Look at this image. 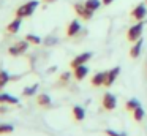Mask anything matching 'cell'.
I'll return each mask as SVG.
<instances>
[{
    "instance_id": "6",
    "label": "cell",
    "mask_w": 147,
    "mask_h": 136,
    "mask_svg": "<svg viewBox=\"0 0 147 136\" xmlns=\"http://www.w3.org/2000/svg\"><path fill=\"white\" fill-rule=\"evenodd\" d=\"M74 11H76L81 18H84V19H90V18H92V14H93V11L87 9L86 5H81V3H76V5H74Z\"/></svg>"
},
{
    "instance_id": "4",
    "label": "cell",
    "mask_w": 147,
    "mask_h": 136,
    "mask_svg": "<svg viewBox=\"0 0 147 136\" xmlns=\"http://www.w3.org/2000/svg\"><path fill=\"white\" fill-rule=\"evenodd\" d=\"M117 106V100L112 93H105L103 95V108L106 111H112L114 108Z\"/></svg>"
},
{
    "instance_id": "25",
    "label": "cell",
    "mask_w": 147,
    "mask_h": 136,
    "mask_svg": "<svg viewBox=\"0 0 147 136\" xmlns=\"http://www.w3.org/2000/svg\"><path fill=\"white\" fill-rule=\"evenodd\" d=\"M70 79V73H63V74L60 76V81H62V84H65V82Z\"/></svg>"
},
{
    "instance_id": "24",
    "label": "cell",
    "mask_w": 147,
    "mask_h": 136,
    "mask_svg": "<svg viewBox=\"0 0 147 136\" xmlns=\"http://www.w3.org/2000/svg\"><path fill=\"white\" fill-rule=\"evenodd\" d=\"M106 135L108 136H125V135H120V133L114 131V130H106Z\"/></svg>"
},
{
    "instance_id": "27",
    "label": "cell",
    "mask_w": 147,
    "mask_h": 136,
    "mask_svg": "<svg viewBox=\"0 0 147 136\" xmlns=\"http://www.w3.org/2000/svg\"><path fill=\"white\" fill-rule=\"evenodd\" d=\"M43 2H46V3H54V2H57V0H43Z\"/></svg>"
},
{
    "instance_id": "2",
    "label": "cell",
    "mask_w": 147,
    "mask_h": 136,
    "mask_svg": "<svg viewBox=\"0 0 147 136\" xmlns=\"http://www.w3.org/2000/svg\"><path fill=\"white\" fill-rule=\"evenodd\" d=\"M142 28H144V24L142 22H138L136 25H133V27L128 30L127 33V38L130 41H138L141 38V33H142Z\"/></svg>"
},
{
    "instance_id": "3",
    "label": "cell",
    "mask_w": 147,
    "mask_h": 136,
    "mask_svg": "<svg viewBox=\"0 0 147 136\" xmlns=\"http://www.w3.org/2000/svg\"><path fill=\"white\" fill-rule=\"evenodd\" d=\"M27 47H29V41L24 40V41H18L16 44H13V46L10 47V54L11 55H21L22 52H26Z\"/></svg>"
},
{
    "instance_id": "21",
    "label": "cell",
    "mask_w": 147,
    "mask_h": 136,
    "mask_svg": "<svg viewBox=\"0 0 147 136\" xmlns=\"http://www.w3.org/2000/svg\"><path fill=\"white\" fill-rule=\"evenodd\" d=\"M133 117H134V120H136V122H141V120H142V117H144V109L142 108H136V109L133 111Z\"/></svg>"
},
{
    "instance_id": "9",
    "label": "cell",
    "mask_w": 147,
    "mask_h": 136,
    "mask_svg": "<svg viewBox=\"0 0 147 136\" xmlns=\"http://www.w3.org/2000/svg\"><path fill=\"white\" fill-rule=\"evenodd\" d=\"M87 73H89V68H87L86 65H81V66H78V68H74V78H76L78 81H82L87 76Z\"/></svg>"
},
{
    "instance_id": "26",
    "label": "cell",
    "mask_w": 147,
    "mask_h": 136,
    "mask_svg": "<svg viewBox=\"0 0 147 136\" xmlns=\"http://www.w3.org/2000/svg\"><path fill=\"white\" fill-rule=\"evenodd\" d=\"M101 2H103V5H109V3H112L114 0H101Z\"/></svg>"
},
{
    "instance_id": "20",
    "label": "cell",
    "mask_w": 147,
    "mask_h": 136,
    "mask_svg": "<svg viewBox=\"0 0 147 136\" xmlns=\"http://www.w3.org/2000/svg\"><path fill=\"white\" fill-rule=\"evenodd\" d=\"M139 106H141L139 101L134 100V98H133V100H128V101H127V104H125V108H127L128 111H134L136 108H139Z\"/></svg>"
},
{
    "instance_id": "18",
    "label": "cell",
    "mask_w": 147,
    "mask_h": 136,
    "mask_svg": "<svg viewBox=\"0 0 147 136\" xmlns=\"http://www.w3.org/2000/svg\"><path fill=\"white\" fill-rule=\"evenodd\" d=\"M8 81H10V74L5 70H0V89L5 87L8 84Z\"/></svg>"
},
{
    "instance_id": "7",
    "label": "cell",
    "mask_w": 147,
    "mask_h": 136,
    "mask_svg": "<svg viewBox=\"0 0 147 136\" xmlns=\"http://www.w3.org/2000/svg\"><path fill=\"white\" fill-rule=\"evenodd\" d=\"M119 73H120V68H119V66H115V68H112L111 71H108V74H106V81H105L106 87H111V85L114 84V81H115V78L119 76Z\"/></svg>"
},
{
    "instance_id": "16",
    "label": "cell",
    "mask_w": 147,
    "mask_h": 136,
    "mask_svg": "<svg viewBox=\"0 0 147 136\" xmlns=\"http://www.w3.org/2000/svg\"><path fill=\"white\" fill-rule=\"evenodd\" d=\"M103 2H100V0H87L84 5H86L87 9H90V11H96V9L100 8V5H101Z\"/></svg>"
},
{
    "instance_id": "17",
    "label": "cell",
    "mask_w": 147,
    "mask_h": 136,
    "mask_svg": "<svg viewBox=\"0 0 147 136\" xmlns=\"http://www.w3.org/2000/svg\"><path fill=\"white\" fill-rule=\"evenodd\" d=\"M36 101H38L40 106H51V98H49V95H46V93L38 95Z\"/></svg>"
},
{
    "instance_id": "5",
    "label": "cell",
    "mask_w": 147,
    "mask_h": 136,
    "mask_svg": "<svg viewBox=\"0 0 147 136\" xmlns=\"http://www.w3.org/2000/svg\"><path fill=\"white\" fill-rule=\"evenodd\" d=\"M90 57H92V52H84V54H81V55L74 57V59L71 60V68H78V66H81V65H86V62L90 60Z\"/></svg>"
},
{
    "instance_id": "10",
    "label": "cell",
    "mask_w": 147,
    "mask_h": 136,
    "mask_svg": "<svg viewBox=\"0 0 147 136\" xmlns=\"http://www.w3.org/2000/svg\"><path fill=\"white\" fill-rule=\"evenodd\" d=\"M21 22H22V18H18L16 16V19L8 24V27H7L8 33H16V32L19 30V27H21Z\"/></svg>"
},
{
    "instance_id": "19",
    "label": "cell",
    "mask_w": 147,
    "mask_h": 136,
    "mask_svg": "<svg viewBox=\"0 0 147 136\" xmlns=\"http://www.w3.org/2000/svg\"><path fill=\"white\" fill-rule=\"evenodd\" d=\"M36 90H38V84H33L32 87H26V89H24L22 95H24V97H30V95H33Z\"/></svg>"
},
{
    "instance_id": "22",
    "label": "cell",
    "mask_w": 147,
    "mask_h": 136,
    "mask_svg": "<svg viewBox=\"0 0 147 136\" xmlns=\"http://www.w3.org/2000/svg\"><path fill=\"white\" fill-rule=\"evenodd\" d=\"M26 40L29 41V43H32V44H40V43H41V38L35 37V35H30V33L26 37Z\"/></svg>"
},
{
    "instance_id": "8",
    "label": "cell",
    "mask_w": 147,
    "mask_h": 136,
    "mask_svg": "<svg viewBox=\"0 0 147 136\" xmlns=\"http://www.w3.org/2000/svg\"><path fill=\"white\" fill-rule=\"evenodd\" d=\"M147 14V8L144 5H138L136 8L131 11V16H133L134 19H138V21H141V19H144Z\"/></svg>"
},
{
    "instance_id": "23",
    "label": "cell",
    "mask_w": 147,
    "mask_h": 136,
    "mask_svg": "<svg viewBox=\"0 0 147 136\" xmlns=\"http://www.w3.org/2000/svg\"><path fill=\"white\" fill-rule=\"evenodd\" d=\"M13 125H8V123H3V125H0V135H3V133H11L13 131Z\"/></svg>"
},
{
    "instance_id": "14",
    "label": "cell",
    "mask_w": 147,
    "mask_h": 136,
    "mask_svg": "<svg viewBox=\"0 0 147 136\" xmlns=\"http://www.w3.org/2000/svg\"><path fill=\"white\" fill-rule=\"evenodd\" d=\"M0 103H10V104H18L19 100L11 97L10 93H0Z\"/></svg>"
},
{
    "instance_id": "12",
    "label": "cell",
    "mask_w": 147,
    "mask_h": 136,
    "mask_svg": "<svg viewBox=\"0 0 147 136\" xmlns=\"http://www.w3.org/2000/svg\"><path fill=\"white\" fill-rule=\"evenodd\" d=\"M79 30H81V24H79V22H78V21H71L70 25H68V28H67V35H68V37H74Z\"/></svg>"
},
{
    "instance_id": "1",
    "label": "cell",
    "mask_w": 147,
    "mask_h": 136,
    "mask_svg": "<svg viewBox=\"0 0 147 136\" xmlns=\"http://www.w3.org/2000/svg\"><path fill=\"white\" fill-rule=\"evenodd\" d=\"M36 6H38V2H36V0H32V2L24 3L22 6H19V8H18L16 16H18V18H29V16L33 14V11H35Z\"/></svg>"
},
{
    "instance_id": "15",
    "label": "cell",
    "mask_w": 147,
    "mask_h": 136,
    "mask_svg": "<svg viewBox=\"0 0 147 136\" xmlns=\"http://www.w3.org/2000/svg\"><path fill=\"white\" fill-rule=\"evenodd\" d=\"M73 116L76 120H82L86 117V111H84L82 106H74L73 108Z\"/></svg>"
},
{
    "instance_id": "13",
    "label": "cell",
    "mask_w": 147,
    "mask_h": 136,
    "mask_svg": "<svg viewBox=\"0 0 147 136\" xmlns=\"http://www.w3.org/2000/svg\"><path fill=\"white\" fill-rule=\"evenodd\" d=\"M142 43H144V41L139 38V40H138L136 43H134L133 46H131V49H130V55L133 57V59L139 57V54H141V47H142Z\"/></svg>"
},
{
    "instance_id": "28",
    "label": "cell",
    "mask_w": 147,
    "mask_h": 136,
    "mask_svg": "<svg viewBox=\"0 0 147 136\" xmlns=\"http://www.w3.org/2000/svg\"><path fill=\"white\" fill-rule=\"evenodd\" d=\"M146 3H147V0H146Z\"/></svg>"
},
{
    "instance_id": "11",
    "label": "cell",
    "mask_w": 147,
    "mask_h": 136,
    "mask_svg": "<svg viewBox=\"0 0 147 136\" xmlns=\"http://www.w3.org/2000/svg\"><path fill=\"white\" fill-rule=\"evenodd\" d=\"M106 74H108V73H96V74L92 78V85H95V87H100V85H105Z\"/></svg>"
}]
</instances>
